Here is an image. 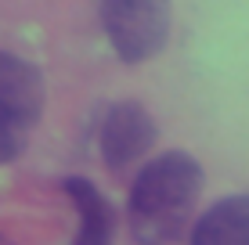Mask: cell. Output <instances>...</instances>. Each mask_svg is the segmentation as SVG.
I'll use <instances>...</instances> for the list:
<instances>
[{
	"label": "cell",
	"mask_w": 249,
	"mask_h": 245,
	"mask_svg": "<svg viewBox=\"0 0 249 245\" xmlns=\"http://www.w3.org/2000/svg\"><path fill=\"white\" fill-rule=\"evenodd\" d=\"M22 148H25V126L0 108V166L11 163V159H18Z\"/></svg>",
	"instance_id": "52a82bcc"
},
{
	"label": "cell",
	"mask_w": 249,
	"mask_h": 245,
	"mask_svg": "<svg viewBox=\"0 0 249 245\" xmlns=\"http://www.w3.org/2000/svg\"><path fill=\"white\" fill-rule=\"evenodd\" d=\"M202 195V166L188 151L156 155L137 173L126 198V224L137 245H174L192 227Z\"/></svg>",
	"instance_id": "6da1fadb"
},
{
	"label": "cell",
	"mask_w": 249,
	"mask_h": 245,
	"mask_svg": "<svg viewBox=\"0 0 249 245\" xmlns=\"http://www.w3.org/2000/svg\"><path fill=\"white\" fill-rule=\"evenodd\" d=\"M44 72L11 50H0V108L29 130L44 115Z\"/></svg>",
	"instance_id": "277c9868"
},
{
	"label": "cell",
	"mask_w": 249,
	"mask_h": 245,
	"mask_svg": "<svg viewBox=\"0 0 249 245\" xmlns=\"http://www.w3.org/2000/svg\"><path fill=\"white\" fill-rule=\"evenodd\" d=\"M192 245H249V191L206 209L192 227Z\"/></svg>",
	"instance_id": "8992f818"
},
{
	"label": "cell",
	"mask_w": 249,
	"mask_h": 245,
	"mask_svg": "<svg viewBox=\"0 0 249 245\" xmlns=\"http://www.w3.org/2000/svg\"><path fill=\"white\" fill-rule=\"evenodd\" d=\"M98 18L116 58L126 65H141L166 47L170 0H101Z\"/></svg>",
	"instance_id": "7a4b0ae2"
},
{
	"label": "cell",
	"mask_w": 249,
	"mask_h": 245,
	"mask_svg": "<svg viewBox=\"0 0 249 245\" xmlns=\"http://www.w3.org/2000/svg\"><path fill=\"white\" fill-rule=\"evenodd\" d=\"M156 119L148 115V108L137 101H119L101 115L98 126V151L105 159L108 170H126L137 159L148 155V148L156 145Z\"/></svg>",
	"instance_id": "3957f363"
},
{
	"label": "cell",
	"mask_w": 249,
	"mask_h": 245,
	"mask_svg": "<svg viewBox=\"0 0 249 245\" xmlns=\"http://www.w3.org/2000/svg\"><path fill=\"white\" fill-rule=\"evenodd\" d=\"M62 191L69 195V202L76 206L80 216V234L72 245H112L116 238V213L108 206V198L87 180V177H65Z\"/></svg>",
	"instance_id": "5b68a950"
}]
</instances>
